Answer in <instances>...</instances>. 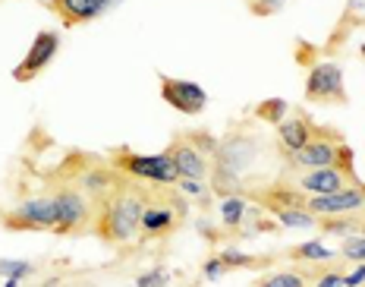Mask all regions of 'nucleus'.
<instances>
[{
  "label": "nucleus",
  "mask_w": 365,
  "mask_h": 287,
  "mask_svg": "<svg viewBox=\"0 0 365 287\" xmlns=\"http://www.w3.org/2000/svg\"><path fill=\"white\" fill-rule=\"evenodd\" d=\"M145 199H148V186L126 177L110 196L95 202V228H91V233L108 246L133 243L142 233Z\"/></svg>",
  "instance_id": "f257e3e1"
},
{
  "label": "nucleus",
  "mask_w": 365,
  "mask_h": 287,
  "mask_svg": "<svg viewBox=\"0 0 365 287\" xmlns=\"http://www.w3.org/2000/svg\"><path fill=\"white\" fill-rule=\"evenodd\" d=\"M264 152V142L249 130V126H230L220 139L217 155L211 161V190L217 196H237L242 193V180L258 164Z\"/></svg>",
  "instance_id": "f03ea898"
},
{
  "label": "nucleus",
  "mask_w": 365,
  "mask_h": 287,
  "mask_svg": "<svg viewBox=\"0 0 365 287\" xmlns=\"http://www.w3.org/2000/svg\"><path fill=\"white\" fill-rule=\"evenodd\" d=\"M287 168H293V171L340 168V171L356 173V152H353V146H346V139L340 130L315 124V133H312L309 146L302 148V152H296L290 161H287Z\"/></svg>",
  "instance_id": "7ed1b4c3"
},
{
  "label": "nucleus",
  "mask_w": 365,
  "mask_h": 287,
  "mask_svg": "<svg viewBox=\"0 0 365 287\" xmlns=\"http://www.w3.org/2000/svg\"><path fill=\"white\" fill-rule=\"evenodd\" d=\"M186 218V199L173 186H148L145 211H142V237L164 240L173 231H180Z\"/></svg>",
  "instance_id": "20e7f679"
},
{
  "label": "nucleus",
  "mask_w": 365,
  "mask_h": 287,
  "mask_svg": "<svg viewBox=\"0 0 365 287\" xmlns=\"http://www.w3.org/2000/svg\"><path fill=\"white\" fill-rule=\"evenodd\" d=\"M108 161L117 168L120 173H126L129 180H139L145 186H177L180 173L173 168V161L167 158V152L161 155H139L133 148L120 146L108 152Z\"/></svg>",
  "instance_id": "39448f33"
},
{
  "label": "nucleus",
  "mask_w": 365,
  "mask_h": 287,
  "mask_svg": "<svg viewBox=\"0 0 365 287\" xmlns=\"http://www.w3.org/2000/svg\"><path fill=\"white\" fill-rule=\"evenodd\" d=\"M54 202H57V237H82V233H91L95 228V202L88 199L79 186L66 183V180H57L54 190Z\"/></svg>",
  "instance_id": "423d86ee"
},
{
  "label": "nucleus",
  "mask_w": 365,
  "mask_h": 287,
  "mask_svg": "<svg viewBox=\"0 0 365 287\" xmlns=\"http://www.w3.org/2000/svg\"><path fill=\"white\" fill-rule=\"evenodd\" d=\"M306 101L309 104H322V108H346V104H349L344 66H340L334 57H324V60L309 64V73H306Z\"/></svg>",
  "instance_id": "0eeeda50"
},
{
  "label": "nucleus",
  "mask_w": 365,
  "mask_h": 287,
  "mask_svg": "<svg viewBox=\"0 0 365 287\" xmlns=\"http://www.w3.org/2000/svg\"><path fill=\"white\" fill-rule=\"evenodd\" d=\"M0 224L6 231H51L57 228V202L54 193H41V196H29L22 199L13 211L0 215Z\"/></svg>",
  "instance_id": "6e6552de"
},
{
  "label": "nucleus",
  "mask_w": 365,
  "mask_h": 287,
  "mask_svg": "<svg viewBox=\"0 0 365 287\" xmlns=\"http://www.w3.org/2000/svg\"><path fill=\"white\" fill-rule=\"evenodd\" d=\"M57 54H60V35H57V29H41V32L32 39V48L26 51V57L16 64V70H13V79L22 82V86H26V82H32V79H38L51 64H54Z\"/></svg>",
  "instance_id": "1a4fd4ad"
},
{
  "label": "nucleus",
  "mask_w": 365,
  "mask_h": 287,
  "mask_svg": "<svg viewBox=\"0 0 365 287\" xmlns=\"http://www.w3.org/2000/svg\"><path fill=\"white\" fill-rule=\"evenodd\" d=\"M306 208L315 218L359 215V211H365V180H356V183H349L337 193H328V196H309Z\"/></svg>",
  "instance_id": "9d476101"
},
{
  "label": "nucleus",
  "mask_w": 365,
  "mask_h": 287,
  "mask_svg": "<svg viewBox=\"0 0 365 287\" xmlns=\"http://www.w3.org/2000/svg\"><path fill=\"white\" fill-rule=\"evenodd\" d=\"M158 82H161V98L173 111H180V114L199 117L202 111L208 108V92H205L199 82L180 79V76H164V73L158 76Z\"/></svg>",
  "instance_id": "9b49d317"
},
{
  "label": "nucleus",
  "mask_w": 365,
  "mask_h": 287,
  "mask_svg": "<svg viewBox=\"0 0 365 287\" xmlns=\"http://www.w3.org/2000/svg\"><path fill=\"white\" fill-rule=\"evenodd\" d=\"M164 152L173 161V168H177L180 180H208L211 177V158L202 155L199 148H195L192 142L186 139V133L173 136L170 146H167Z\"/></svg>",
  "instance_id": "f8f14e48"
},
{
  "label": "nucleus",
  "mask_w": 365,
  "mask_h": 287,
  "mask_svg": "<svg viewBox=\"0 0 365 287\" xmlns=\"http://www.w3.org/2000/svg\"><path fill=\"white\" fill-rule=\"evenodd\" d=\"M120 0H48V6L57 13V19L66 29L88 26V22L101 19L104 13H110Z\"/></svg>",
  "instance_id": "ddd939ff"
},
{
  "label": "nucleus",
  "mask_w": 365,
  "mask_h": 287,
  "mask_svg": "<svg viewBox=\"0 0 365 287\" xmlns=\"http://www.w3.org/2000/svg\"><path fill=\"white\" fill-rule=\"evenodd\" d=\"M312 133H315V120L302 108H296L284 117V124L277 126V148H280V155H284V161H290L296 152H302V148L309 146Z\"/></svg>",
  "instance_id": "4468645a"
},
{
  "label": "nucleus",
  "mask_w": 365,
  "mask_h": 287,
  "mask_svg": "<svg viewBox=\"0 0 365 287\" xmlns=\"http://www.w3.org/2000/svg\"><path fill=\"white\" fill-rule=\"evenodd\" d=\"M359 173H349V171H340V168H312V171H302L296 173L293 186L302 190L306 196H328V193H337L344 186L356 183Z\"/></svg>",
  "instance_id": "2eb2a0df"
},
{
  "label": "nucleus",
  "mask_w": 365,
  "mask_h": 287,
  "mask_svg": "<svg viewBox=\"0 0 365 287\" xmlns=\"http://www.w3.org/2000/svg\"><path fill=\"white\" fill-rule=\"evenodd\" d=\"M220 259L230 271H242V268H271L277 262V256H255V253H242L240 246H224L220 249Z\"/></svg>",
  "instance_id": "dca6fc26"
},
{
  "label": "nucleus",
  "mask_w": 365,
  "mask_h": 287,
  "mask_svg": "<svg viewBox=\"0 0 365 287\" xmlns=\"http://www.w3.org/2000/svg\"><path fill=\"white\" fill-rule=\"evenodd\" d=\"M284 256L290 262H331V259H337L340 253L331 246H324V240H306V243L290 246Z\"/></svg>",
  "instance_id": "f3484780"
},
{
  "label": "nucleus",
  "mask_w": 365,
  "mask_h": 287,
  "mask_svg": "<svg viewBox=\"0 0 365 287\" xmlns=\"http://www.w3.org/2000/svg\"><path fill=\"white\" fill-rule=\"evenodd\" d=\"M274 218H277V224L280 228H296V231H312L318 224V218L312 215L309 208H302V206H293V208H277V211H271Z\"/></svg>",
  "instance_id": "a211bd4d"
},
{
  "label": "nucleus",
  "mask_w": 365,
  "mask_h": 287,
  "mask_svg": "<svg viewBox=\"0 0 365 287\" xmlns=\"http://www.w3.org/2000/svg\"><path fill=\"white\" fill-rule=\"evenodd\" d=\"M252 287H312V281H306V278L290 266V268H274L268 275H262Z\"/></svg>",
  "instance_id": "6ab92c4d"
},
{
  "label": "nucleus",
  "mask_w": 365,
  "mask_h": 287,
  "mask_svg": "<svg viewBox=\"0 0 365 287\" xmlns=\"http://www.w3.org/2000/svg\"><path fill=\"white\" fill-rule=\"evenodd\" d=\"M246 196L237 193V196H224V202H220V224H224L227 231H237L242 224V215H246Z\"/></svg>",
  "instance_id": "aec40b11"
},
{
  "label": "nucleus",
  "mask_w": 365,
  "mask_h": 287,
  "mask_svg": "<svg viewBox=\"0 0 365 287\" xmlns=\"http://www.w3.org/2000/svg\"><path fill=\"white\" fill-rule=\"evenodd\" d=\"M287 114H290V104L284 98H264V101L255 104V120H264L271 126H280Z\"/></svg>",
  "instance_id": "412c9836"
},
{
  "label": "nucleus",
  "mask_w": 365,
  "mask_h": 287,
  "mask_svg": "<svg viewBox=\"0 0 365 287\" xmlns=\"http://www.w3.org/2000/svg\"><path fill=\"white\" fill-rule=\"evenodd\" d=\"M186 139L192 142L195 148H199L202 155H208L211 161H215V155H217V146H220V139L215 133H208V130H186Z\"/></svg>",
  "instance_id": "4be33fe9"
},
{
  "label": "nucleus",
  "mask_w": 365,
  "mask_h": 287,
  "mask_svg": "<svg viewBox=\"0 0 365 287\" xmlns=\"http://www.w3.org/2000/svg\"><path fill=\"white\" fill-rule=\"evenodd\" d=\"M35 266L26 259H0V278H13V281H22V278H32Z\"/></svg>",
  "instance_id": "5701e85b"
},
{
  "label": "nucleus",
  "mask_w": 365,
  "mask_h": 287,
  "mask_svg": "<svg viewBox=\"0 0 365 287\" xmlns=\"http://www.w3.org/2000/svg\"><path fill=\"white\" fill-rule=\"evenodd\" d=\"M284 4L287 0H246V10L258 19H268V16H274V13L284 10Z\"/></svg>",
  "instance_id": "b1692460"
},
{
  "label": "nucleus",
  "mask_w": 365,
  "mask_h": 287,
  "mask_svg": "<svg viewBox=\"0 0 365 287\" xmlns=\"http://www.w3.org/2000/svg\"><path fill=\"white\" fill-rule=\"evenodd\" d=\"M346 268H349V262H340L337 268H331V271H324L318 281H312V287H344V275H346Z\"/></svg>",
  "instance_id": "393cba45"
},
{
  "label": "nucleus",
  "mask_w": 365,
  "mask_h": 287,
  "mask_svg": "<svg viewBox=\"0 0 365 287\" xmlns=\"http://www.w3.org/2000/svg\"><path fill=\"white\" fill-rule=\"evenodd\" d=\"M227 271H230V268L224 266V259H220V256H208V259L202 262V275L208 278V281H217V278H224Z\"/></svg>",
  "instance_id": "a878e982"
},
{
  "label": "nucleus",
  "mask_w": 365,
  "mask_h": 287,
  "mask_svg": "<svg viewBox=\"0 0 365 287\" xmlns=\"http://www.w3.org/2000/svg\"><path fill=\"white\" fill-rule=\"evenodd\" d=\"M135 284H139V287H164L167 284V271L151 268V271H145V275L135 278Z\"/></svg>",
  "instance_id": "bb28decb"
},
{
  "label": "nucleus",
  "mask_w": 365,
  "mask_h": 287,
  "mask_svg": "<svg viewBox=\"0 0 365 287\" xmlns=\"http://www.w3.org/2000/svg\"><path fill=\"white\" fill-rule=\"evenodd\" d=\"M362 284H365V262H356V266L346 268L344 287H362Z\"/></svg>",
  "instance_id": "cd10ccee"
},
{
  "label": "nucleus",
  "mask_w": 365,
  "mask_h": 287,
  "mask_svg": "<svg viewBox=\"0 0 365 287\" xmlns=\"http://www.w3.org/2000/svg\"><path fill=\"white\" fill-rule=\"evenodd\" d=\"M177 190L186 196H208L205 193V180H177Z\"/></svg>",
  "instance_id": "c85d7f7f"
},
{
  "label": "nucleus",
  "mask_w": 365,
  "mask_h": 287,
  "mask_svg": "<svg viewBox=\"0 0 365 287\" xmlns=\"http://www.w3.org/2000/svg\"><path fill=\"white\" fill-rule=\"evenodd\" d=\"M356 233H365V211L359 215V231H356Z\"/></svg>",
  "instance_id": "c756f323"
},
{
  "label": "nucleus",
  "mask_w": 365,
  "mask_h": 287,
  "mask_svg": "<svg viewBox=\"0 0 365 287\" xmlns=\"http://www.w3.org/2000/svg\"><path fill=\"white\" fill-rule=\"evenodd\" d=\"M4 287H19V281H13V278H4Z\"/></svg>",
  "instance_id": "7c9ffc66"
},
{
  "label": "nucleus",
  "mask_w": 365,
  "mask_h": 287,
  "mask_svg": "<svg viewBox=\"0 0 365 287\" xmlns=\"http://www.w3.org/2000/svg\"><path fill=\"white\" fill-rule=\"evenodd\" d=\"M359 57L365 60V44H359Z\"/></svg>",
  "instance_id": "2f4dec72"
},
{
  "label": "nucleus",
  "mask_w": 365,
  "mask_h": 287,
  "mask_svg": "<svg viewBox=\"0 0 365 287\" xmlns=\"http://www.w3.org/2000/svg\"><path fill=\"white\" fill-rule=\"evenodd\" d=\"M362 287H365V284H362Z\"/></svg>",
  "instance_id": "473e14b6"
}]
</instances>
